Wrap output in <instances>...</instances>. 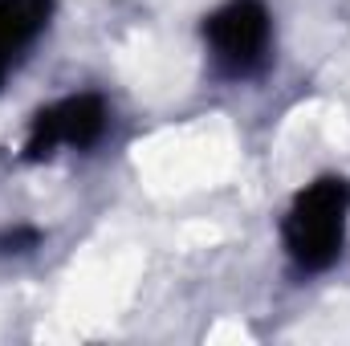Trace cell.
<instances>
[{
    "label": "cell",
    "mask_w": 350,
    "mask_h": 346,
    "mask_svg": "<svg viewBox=\"0 0 350 346\" xmlns=\"http://www.w3.org/2000/svg\"><path fill=\"white\" fill-rule=\"evenodd\" d=\"M281 253L293 273L322 277L347 257L350 245V179L338 172H322L301 183L277 224Z\"/></svg>",
    "instance_id": "obj_1"
},
{
    "label": "cell",
    "mask_w": 350,
    "mask_h": 346,
    "mask_svg": "<svg viewBox=\"0 0 350 346\" xmlns=\"http://www.w3.org/2000/svg\"><path fill=\"white\" fill-rule=\"evenodd\" d=\"M212 70L228 82H253L277 57V16L265 0H220L200 21Z\"/></svg>",
    "instance_id": "obj_2"
},
{
    "label": "cell",
    "mask_w": 350,
    "mask_h": 346,
    "mask_svg": "<svg viewBox=\"0 0 350 346\" xmlns=\"http://www.w3.org/2000/svg\"><path fill=\"white\" fill-rule=\"evenodd\" d=\"M114 131V106L98 90H70L37 106L21 135L25 163H49L62 155H86Z\"/></svg>",
    "instance_id": "obj_3"
},
{
    "label": "cell",
    "mask_w": 350,
    "mask_h": 346,
    "mask_svg": "<svg viewBox=\"0 0 350 346\" xmlns=\"http://www.w3.org/2000/svg\"><path fill=\"white\" fill-rule=\"evenodd\" d=\"M53 25V0H0V90L33 57Z\"/></svg>",
    "instance_id": "obj_4"
}]
</instances>
